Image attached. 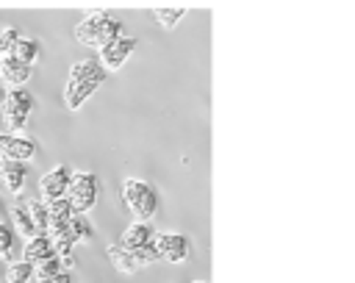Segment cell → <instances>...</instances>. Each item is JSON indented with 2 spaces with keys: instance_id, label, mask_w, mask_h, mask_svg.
Masks as SVG:
<instances>
[{
  "instance_id": "1",
  "label": "cell",
  "mask_w": 355,
  "mask_h": 283,
  "mask_svg": "<svg viewBox=\"0 0 355 283\" xmlns=\"http://www.w3.org/2000/svg\"><path fill=\"white\" fill-rule=\"evenodd\" d=\"M105 80V69L97 58H83L69 67L67 86H64V103L69 111H78Z\"/></svg>"
},
{
  "instance_id": "2",
  "label": "cell",
  "mask_w": 355,
  "mask_h": 283,
  "mask_svg": "<svg viewBox=\"0 0 355 283\" xmlns=\"http://www.w3.org/2000/svg\"><path fill=\"white\" fill-rule=\"evenodd\" d=\"M119 36H122V22L111 11H92L75 28V39L92 50H105Z\"/></svg>"
},
{
  "instance_id": "3",
  "label": "cell",
  "mask_w": 355,
  "mask_h": 283,
  "mask_svg": "<svg viewBox=\"0 0 355 283\" xmlns=\"http://www.w3.org/2000/svg\"><path fill=\"white\" fill-rule=\"evenodd\" d=\"M122 203L133 214L136 222H150L158 214V194L147 180L125 178L122 180Z\"/></svg>"
},
{
  "instance_id": "4",
  "label": "cell",
  "mask_w": 355,
  "mask_h": 283,
  "mask_svg": "<svg viewBox=\"0 0 355 283\" xmlns=\"http://www.w3.org/2000/svg\"><path fill=\"white\" fill-rule=\"evenodd\" d=\"M31 111H33V94L28 89H6L0 100V119L8 128L6 133H19L28 125Z\"/></svg>"
},
{
  "instance_id": "5",
  "label": "cell",
  "mask_w": 355,
  "mask_h": 283,
  "mask_svg": "<svg viewBox=\"0 0 355 283\" xmlns=\"http://www.w3.org/2000/svg\"><path fill=\"white\" fill-rule=\"evenodd\" d=\"M97 194H100V180H97L94 172H72L67 200L72 203L75 214H86V211H92L94 203H97Z\"/></svg>"
},
{
  "instance_id": "6",
  "label": "cell",
  "mask_w": 355,
  "mask_h": 283,
  "mask_svg": "<svg viewBox=\"0 0 355 283\" xmlns=\"http://www.w3.org/2000/svg\"><path fill=\"white\" fill-rule=\"evenodd\" d=\"M69 180H72V172L67 164H58L53 166L50 172L42 175L39 180V194H42V203H55V200H64L67 191H69Z\"/></svg>"
},
{
  "instance_id": "7",
  "label": "cell",
  "mask_w": 355,
  "mask_h": 283,
  "mask_svg": "<svg viewBox=\"0 0 355 283\" xmlns=\"http://www.w3.org/2000/svg\"><path fill=\"white\" fill-rule=\"evenodd\" d=\"M153 247H155L158 258L161 261H169V264H183L189 258V252H191L189 239L180 236V233H155Z\"/></svg>"
},
{
  "instance_id": "8",
  "label": "cell",
  "mask_w": 355,
  "mask_h": 283,
  "mask_svg": "<svg viewBox=\"0 0 355 283\" xmlns=\"http://www.w3.org/2000/svg\"><path fill=\"white\" fill-rule=\"evenodd\" d=\"M36 155V144L33 139L22 136V133H0V158H8V161H31Z\"/></svg>"
},
{
  "instance_id": "9",
  "label": "cell",
  "mask_w": 355,
  "mask_h": 283,
  "mask_svg": "<svg viewBox=\"0 0 355 283\" xmlns=\"http://www.w3.org/2000/svg\"><path fill=\"white\" fill-rule=\"evenodd\" d=\"M136 50V39L130 36H119L116 42H111L105 50H100V64L105 72H116L122 69V64L130 58V53Z\"/></svg>"
},
{
  "instance_id": "10",
  "label": "cell",
  "mask_w": 355,
  "mask_h": 283,
  "mask_svg": "<svg viewBox=\"0 0 355 283\" xmlns=\"http://www.w3.org/2000/svg\"><path fill=\"white\" fill-rule=\"evenodd\" d=\"M155 239V230L147 225V222H130L122 236H119V247L125 250H141V247H150Z\"/></svg>"
},
{
  "instance_id": "11",
  "label": "cell",
  "mask_w": 355,
  "mask_h": 283,
  "mask_svg": "<svg viewBox=\"0 0 355 283\" xmlns=\"http://www.w3.org/2000/svg\"><path fill=\"white\" fill-rule=\"evenodd\" d=\"M0 78H3L6 89H22V83L31 78V67L22 64V61L14 58V55L0 58Z\"/></svg>"
},
{
  "instance_id": "12",
  "label": "cell",
  "mask_w": 355,
  "mask_h": 283,
  "mask_svg": "<svg viewBox=\"0 0 355 283\" xmlns=\"http://www.w3.org/2000/svg\"><path fill=\"white\" fill-rule=\"evenodd\" d=\"M53 255H55V247H53V239L47 233H39V236L28 239L25 247H22V261H28V264H42Z\"/></svg>"
},
{
  "instance_id": "13",
  "label": "cell",
  "mask_w": 355,
  "mask_h": 283,
  "mask_svg": "<svg viewBox=\"0 0 355 283\" xmlns=\"http://www.w3.org/2000/svg\"><path fill=\"white\" fill-rule=\"evenodd\" d=\"M25 178H28L25 164H19V161H8V158H0V183H3L11 194H19V191H22Z\"/></svg>"
},
{
  "instance_id": "14",
  "label": "cell",
  "mask_w": 355,
  "mask_h": 283,
  "mask_svg": "<svg viewBox=\"0 0 355 283\" xmlns=\"http://www.w3.org/2000/svg\"><path fill=\"white\" fill-rule=\"evenodd\" d=\"M105 252H108V258H111L114 269H116V272H122V275H133V272L141 266V264L133 258V252H130V250H125V247H119V244H111Z\"/></svg>"
},
{
  "instance_id": "15",
  "label": "cell",
  "mask_w": 355,
  "mask_h": 283,
  "mask_svg": "<svg viewBox=\"0 0 355 283\" xmlns=\"http://www.w3.org/2000/svg\"><path fill=\"white\" fill-rule=\"evenodd\" d=\"M11 222H14V228L25 236V241L33 239V236H39V230H36V225H33V219H31L28 203H17V205H11Z\"/></svg>"
},
{
  "instance_id": "16",
  "label": "cell",
  "mask_w": 355,
  "mask_h": 283,
  "mask_svg": "<svg viewBox=\"0 0 355 283\" xmlns=\"http://www.w3.org/2000/svg\"><path fill=\"white\" fill-rule=\"evenodd\" d=\"M67 233H69V241H72V244H89L92 236H94L89 219H86L83 214H75V216L67 222Z\"/></svg>"
},
{
  "instance_id": "17",
  "label": "cell",
  "mask_w": 355,
  "mask_h": 283,
  "mask_svg": "<svg viewBox=\"0 0 355 283\" xmlns=\"http://www.w3.org/2000/svg\"><path fill=\"white\" fill-rule=\"evenodd\" d=\"M11 55H14V58H19L22 64L33 67V64L39 61V42H36V39H19Z\"/></svg>"
},
{
  "instance_id": "18",
  "label": "cell",
  "mask_w": 355,
  "mask_h": 283,
  "mask_svg": "<svg viewBox=\"0 0 355 283\" xmlns=\"http://www.w3.org/2000/svg\"><path fill=\"white\" fill-rule=\"evenodd\" d=\"M33 280V264L28 261H11L6 269V283H31Z\"/></svg>"
},
{
  "instance_id": "19",
  "label": "cell",
  "mask_w": 355,
  "mask_h": 283,
  "mask_svg": "<svg viewBox=\"0 0 355 283\" xmlns=\"http://www.w3.org/2000/svg\"><path fill=\"white\" fill-rule=\"evenodd\" d=\"M28 211H31V219H33L36 230H39V233H47V225H50L47 203H42V200H28Z\"/></svg>"
},
{
  "instance_id": "20",
  "label": "cell",
  "mask_w": 355,
  "mask_h": 283,
  "mask_svg": "<svg viewBox=\"0 0 355 283\" xmlns=\"http://www.w3.org/2000/svg\"><path fill=\"white\" fill-rule=\"evenodd\" d=\"M183 14H186V6H161V8H155V19H158L166 31H172Z\"/></svg>"
},
{
  "instance_id": "21",
  "label": "cell",
  "mask_w": 355,
  "mask_h": 283,
  "mask_svg": "<svg viewBox=\"0 0 355 283\" xmlns=\"http://www.w3.org/2000/svg\"><path fill=\"white\" fill-rule=\"evenodd\" d=\"M61 269H64L61 258L53 255V258L42 261V264H33V277H36V283H39V280H44V277H50V275H55V272H61Z\"/></svg>"
},
{
  "instance_id": "22",
  "label": "cell",
  "mask_w": 355,
  "mask_h": 283,
  "mask_svg": "<svg viewBox=\"0 0 355 283\" xmlns=\"http://www.w3.org/2000/svg\"><path fill=\"white\" fill-rule=\"evenodd\" d=\"M22 36H19V31L17 28H3L0 31V58H8L11 53H14V47H17V42H19Z\"/></svg>"
},
{
  "instance_id": "23",
  "label": "cell",
  "mask_w": 355,
  "mask_h": 283,
  "mask_svg": "<svg viewBox=\"0 0 355 283\" xmlns=\"http://www.w3.org/2000/svg\"><path fill=\"white\" fill-rule=\"evenodd\" d=\"M11 250H14V233L8 230V225L0 222V255L8 258V264H11Z\"/></svg>"
},
{
  "instance_id": "24",
  "label": "cell",
  "mask_w": 355,
  "mask_h": 283,
  "mask_svg": "<svg viewBox=\"0 0 355 283\" xmlns=\"http://www.w3.org/2000/svg\"><path fill=\"white\" fill-rule=\"evenodd\" d=\"M39 283H72V275H69L67 269H61V272H55V275H50V277H44V280H39Z\"/></svg>"
},
{
  "instance_id": "25",
  "label": "cell",
  "mask_w": 355,
  "mask_h": 283,
  "mask_svg": "<svg viewBox=\"0 0 355 283\" xmlns=\"http://www.w3.org/2000/svg\"><path fill=\"white\" fill-rule=\"evenodd\" d=\"M194 283H208V280H194Z\"/></svg>"
}]
</instances>
